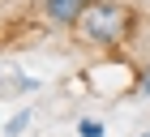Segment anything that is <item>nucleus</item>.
Segmentation results:
<instances>
[{
  "label": "nucleus",
  "mask_w": 150,
  "mask_h": 137,
  "mask_svg": "<svg viewBox=\"0 0 150 137\" xmlns=\"http://www.w3.org/2000/svg\"><path fill=\"white\" fill-rule=\"evenodd\" d=\"M77 137H103V120H94V116L77 120Z\"/></svg>",
  "instance_id": "nucleus-5"
},
{
  "label": "nucleus",
  "mask_w": 150,
  "mask_h": 137,
  "mask_svg": "<svg viewBox=\"0 0 150 137\" xmlns=\"http://www.w3.org/2000/svg\"><path fill=\"white\" fill-rule=\"evenodd\" d=\"M39 81L35 77H9V81H0V94H13V90H35Z\"/></svg>",
  "instance_id": "nucleus-3"
},
{
  "label": "nucleus",
  "mask_w": 150,
  "mask_h": 137,
  "mask_svg": "<svg viewBox=\"0 0 150 137\" xmlns=\"http://www.w3.org/2000/svg\"><path fill=\"white\" fill-rule=\"evenodd\" d=\"M137 94H150V64L137 68Z\"/></svg>",
  "instance_id": "nucleus-6"
},
{
  "label": "nucleus",
  "mask_w": 150,
  "mask_h": 137,
  "mask_svg": "<svg viewBox=\"0 0 150 137\" xmlns=\"http://www.w3.org/2000/svg\"><path fill=\"white\" fill-rule=\"evenodd\" d=\"M26 129H30V107H26V112H17V116H13L9 124H4V133H9V137H17V133H26Z\"/></svg>",
  "instance_id": "nucleus-4"
},
{
  "label": "nucleus",
  "mask_w": 150,
  "mask_h": 137,
  "mask_svg": "<svg viewBox=\"0 0 150 137\" xmlns=\"http://www.w3.org/2000/svg\"><path fill=\"white\" fill-rule=\"evenodd\" d=\"M137 30H142V13L129 0H94L90 9L77 17L73 39L81 47H94V52H116V47L133 43Z\"/></svg>",
  "instance_id": "nucleus-1"
},
{
  "label": "nucleus",
  "mask_w": 150,
  "mask_h": 137,
  "mask_svg": "<svg viewBox=\"0 0 150 137\" xmlns=\"http://www.w3.org/2000/svg\"><path fill=\"white\" fill-rule=\"evenodd\" d=\"M142 137H150V129H146V133H142Z\"/></svg>",
  "instance_id": "nucleus-7"
},
{
  "label": "nucleus",
  "mask_w": 150,
  "mask_h": 137,
  "mask_svg": "<svg viewBox=\"0 0 150 137\" xmlns=\"http://www.w3.org/2000/svg\"><path fill=\"white\" fill-rule=\"evenodd\" d=\"M94 0H39V13L47 17V26H56V30H73L77 17L90 9Z\"/></svg>",
  "instance_id": "nucleus-2"
}]
</instances>
